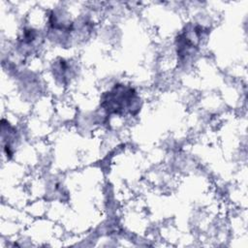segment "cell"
Wrapping results in <instances>:
<instances>
[{"label": "cell", "instance_id": "1", "mask_svg": "<svg viewBox=\"0 0 248 248\" xmlns=\"http://www.w3.org/2000/svg\"><path fill=\"white\" fill-rule=\"evenodd\" d=\"M138 100L137 94L133 88L123 85L115 86L111 91L108 92L104 101L106 109L114 113H132L133 108Z\"/></svg>", "mask_w": 248, "mask_h": 248}]
</instances>
